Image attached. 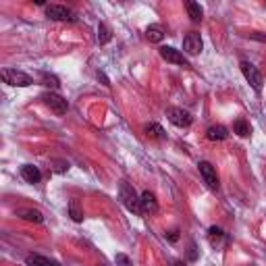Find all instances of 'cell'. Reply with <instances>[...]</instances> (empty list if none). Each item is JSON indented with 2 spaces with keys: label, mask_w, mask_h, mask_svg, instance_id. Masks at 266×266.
<instances>
[{
  "label": "cell",
  "mask_w": 266,
  "mask_h": 266,
  "mask_svg": "<svg viewBox=\"0 0 266 266\" xmlns=\"http://www.w3.org/2000/svg\"><path fill=\"white\" fill-rule=\"evenodd\" d=\"M119 198L123 202V206L133 212V214H142V196H137V191L133 189V185H129L127 181L119 183Z\"/></svg>",
  "instance_id": "1"
},
{
  "label": "cell",
  "mask_w": 266,
  "mask_h": 266,
  "mask_svg": "<svg viewBox=\"0 0 266 266\" xmlns=\"http://www.w3.org/2000/svg\"><path fill=\"white\" fill-rule=\"evenodd\" d=\"M2 79L4 83H8L13 88H27L34 83V79L29 75H25L23 71H17V69H2Z\"/></svg>",
  "instance_id": "2"
},
{
  "label": "cell",
  "mask_w": 266,
  "mask_h": 266,
  "mask_svg": "<svg viewBox=\"0 0 266 266\" xmlns=\"http://www.w3.org/2000/svg\"><path fill=\"white\" fill-rule=\"evenodd\" d=\"M241 73H243V77H246V81L250 83V86L254 88V92H262V75L258 73V69L252 65V62L248 60H241Z\"/></svg>",
  "instance_id": "3"
},
{
  "label": "cell",
  "mask_w": 266,
  "mask_h": 266,
  "mask_svg": "<svg viewBox=\"0 0 266 266\" xmlns=\"http://www.w3.org/2000/svg\"><path fill=\"white\" fill-rule=\"evenodd\" d=\"M42 100H44V104H46L48 108H50L52 112H54V114H58V116L67 114V110H69V104H67V100L62 98V96H58V94H52V92H48V94L42 96Z\"/></svg>",
  "instance_id": "4"
},
{
  "label": "cell",
  "mask_w": 266,
  "mask_h": 266,
  "mask_svg": "<svg viewBox=\"0 0 266 266\" xmlns=\"http://www.w3.org/2000/svg\"><path fill=\"white\" fill-rule=\"evenodd\" d=\"M200 175L204 179V183L210 187V189H218V175H216V168L212 166L210 162H200Z\"/></svg>",
  "instance_id": "5"
},
{
  "label": "cell",
  "mask_w": 266,
  "mask_h": 266,
  "mask_svg": "<svg viewBox=\"0 0 266 266\" xmlns=\"http://www.w3.org/2000/svg\"><path fill=\"white\" fill-rule=\"evenodd\" d=\"M46 17L52 21H75V17L71 15V10L62 4H50L46 6Z\"/></svg>",
  "instance_id": "6"
},
{
  "label": "cell",
  "mask_w": 266,
  "mask_h": 266,
  "mask_svg": "<svg viewBox=\"0 0 266 266\" xmlns=\"http://www.w3.org/2000/svg\"><path fill=\"white\" fill-rule=\"evenodd\" d=\"M160 56L166 60V62H173V65H181V67H189V60L181 54L179 50L171 48V46H162L160 48Z\"/></svg>",
  "instance_id": "7"
},
{
  "label": "cell",
  "mask_w": 266,
  "mask_h": 266,
  "mask_svg": "<svg viewBox=\"0 0 266 266\" xmlns=\"http://www.w3.org/2000/svg\"><path fill=\"white\" fill-rule=\"evenodd\" d=\"M168 121L175 127H189L191 125V114L183 108H171L168 110Z\"/></svg>",
  "instance_id": "8"
},
{
  "label": "cell",
  "mask_w": 266,
  "mask_h": 266,
  "mask_svg": "<svg viewBox=\"0 0 266 266\" xmlns=\"http://www.w3.org/2000/svg\"><path fill=\"white\" fill-rule=\"evenodd\" d=\"M183 50L187 52V54H200V52H202V38H200V34H196V31L187 34L183 38Z\"/></svg>",
  "instance_id": "9"
},
{
  "label": "cell",
  "mask_w": 266,
  "mask_h": 266,
  "mask_svg": "<svg viewBox=\"0 0 266 266\" xmlns=\"http://www.w3.org/2000/svg\"><path fill=\"white\" fill-rule=\"evenodd\" d=\"M142 210L150 212V214H156L158 212V202H156V196L152 191H144L142 194Z\"/></svg>",
  "instance_id": "10"
},
{
  "label": "cell",
  "mask_w": 266,
  "mask_h": 266,
  "mask_svg": "<svg viewBox=\"0 0 266 266\" xmlns=\"http://www.w3.org/2000/svg\"><path fill=\"white\" fill-rule=\"evenodd\" d=\"M206 137L210 142H222L229 137V131H227V127H222V125H212V127H208Z\"/></svg>",
  "instance_id": "11"
},
{
  "label": "cell",
  "mask_w": 266,
  "mask_h": 266,
  "mask_svg": "<svg viewBox=\"0 0 266 266\" xmlns=\"http://www.w3.org/2000/svg\"><path fill=\"white\" fill-rule=\"evenodd\" d=\"M21 177H23L27 183H40L42 173L38 171V166H34V164H23V166H21Z\"/></svg>",
  "instance_id": "12"
},
{
  "label": "cell",
  "mask_w": 266,
  "mask_h": 266,
  "mask_svg": "<svg viewBox=\"0 0 266 266\" xmlns=\"http://www.w3.org/2000/svg\"><path fill=\"white\" fill-rule=\"evenodd\" d=\"M225 239H227V235H225V231H222L220 227H210L208 229V241H210V246L218 248Z\"/></svg>",
  "instance_id": "13"
},
{
  "label": "cell",
  "mask_w": 266,
  "mask_h": 266,
  "mask_svg": "<svg viewBox=\"0 0 266 266\" xmlns=\"http://www.w3.org/2000/svg\"><path fill=\"white\" fill-rule=\"evenodd\" d=\"M25 262H27V266H60L58 262L44 258V256H38V254H29V256L25 258Z\"/></svg>",
  "instance_id": "14"
},
{
  "label": "cell",
  "mask_w": 266,
  "mask_h": 266,
  "mask_svg": "<svg viewBox=\"0 0 266 266\" xmlns=\"http://www.w3.org/2000/svg\"><path fill=\"white\" fill-rule=\"evenodd\" d=\"M17 216H21L23 220H29V222H42V220H44V216H42L40 210H31V208L17 210Z\"/></svg>",
  "instance_id": "15"
},
{
  "label": "cell",
  "mask_w": 266,
  "mask_h": 266,
  "mask_svg": "<svg viewBox=\"0 0 266 266\" xmlns=\"http://www.w3.org/2000/svg\"><path fill=\"white\" fill-rule=\"evenodd\" d=\"M146 38L150 42H154V44H158V42H162V38H164V29L154 23V25H150L146 29Z\"/></svg>",
  "instance_id": "16"
},
{
  "label": "cell",
  "mask_w": 266,
  "mask_h": 266,
  "mask_svg": "<svg viewBox=\"0 0 266 266\" xmlns=\"http://www.w3.org/2000/svg\"><path fill=\"white\" fill-rule=\"evenodd\" d=\"M146 133H148V137H154V140H164L166 137V133H164V129L158 123H150V125H146Z\"/></svg>",
  "instance_id": "17"
},
{
  "label": "cell",
  "mask_w": 266,
  "mask_h": 266,
  "mask_svg": "<svg viewBox=\"0 0 266 266\" xmlns=\"http://www.w3.org/2000/svg\"><path fill=\"white\" fill-rule=\"evenodd\" d=\"M233 129H235V133H237L239 137H248V135L252 133L250 123H248V121H243V119H237L235 125H233Z\"/></svg>",
  "instance_id": "18"
},
{
  "label": "cell",
  "mask_w": 266,
  "mask_h": 266,
  "mask_svg": "<svg viewBox=\"0 0 266 266\" xmlns=\"http://www.w3.org/2000/svg\"><path fill=\"white\" fill-rule=\"evenodd\" d=\"M185 6H187V13H189L191 21H194V23H198V21L202 19V15H204V10H202V6H200L198 2H187Z\"/></svg>",
  "instance_id": "19"
},
{
  "label": "cell",
  "mask_w": 266,
  "mask_h": 266,
  "mask_svg": "<svg viewBox=\"0 0 266 266\" xmlns=\"http://www.w3.org/2000/svg\"><path fill=\"white\" fill-rule=\"evenodd\" d=\"M110 40H112L110 29L106 27L104 23H100V25H98V44H108Z\"/></svg>",
  "instance_id": "20"
},
{
  "label": "cell",
  "mask_w": 266,
  "mask_h": 266,
  "mask_svg": "<svg viewBox=\"0 0 266 266\" xmlns=\"http://www.w3.org/2000/svg\"><path fill=\"white\" fill-rule=\"evenodd\" d=\"M69 214H71V218L75 220V222H81V220H83V212L79 210V204H77V200H73L71 204H69Z\"/></svg>",
  "instance_id": "21"
},
{
  "label": "cell",
  "mask_w": 266,
  "mask_h": 266,
  "mask_svg": "<svg viewBox=\"0 0 266 266\" xmlns=\"http://www.w3.org/2000/svg\"><path fill=\"white\" fill-rule=\"evenodd\" d=\"M42 79H44V86H48V88H54V90H58V79L54 77V75H48V73H42Z\"/></svg>",
  "instance_id": "22"
},
{
  "label": "cell",
  "mask_w": 266,
  "mask_h": 266,
  "mask_svg": "<svg viewBox=\"0 0 266 266\" xmlns=\"http://www.w3.org/2000/svg\"><path fill=\"white\" fill-rule=\"evenodd\" d=\"M114 262H116V266H131V260L125 256V254H116L114 256Z\"/></svg>",
  "instance_id": "23"
},
{
  "label": "cell",
  "mask_w": 266,
  "mask_h": 266,
  "mask_svg": "<svg viewBox=\"0 0 266 266\" xmlns=\"http://www.w3.org/2000/svg\"><path fill=\"white\" fill-rule=\"evenodd\" d=\"M187 256H189V260H196V258H198V252H196V246H194V243H189V252H187Z\"/></svg>",
  "instance_id": "24"
},
{
  "label": "cell",
  "mask_w": 266,
  "mask_h": 266,
  "mask_svg": "<svg viewBox=\"0 0 266 266\" xmlns=\"http://www.w3.org/2000/svg\"><path fill=\"white\" fill-rule=\"evenodd\" d=\"M98 79H100V81L104 83V86H106V88H110V81H108V77H106V75H104V73H102V71H98Z\"/></svg>",
  "instance_id": "25"
},
{
  "label": "cell",
  "mask_w": 266,
  "mask_h": 266,
  "mask_svg": "<svg viewBox=\"0 0 266 266\" xmlns=\"http://www.w3.org/2000/svg\"><path fill=\"white\" fill-rule=\"evenodd\" d=\"M177 239H179V231H171V233H168V241H173V243H175Z\"/></svg>",
  "instance_id": "26"
},
{
  "label": "cell",
  "mask_w": 266,
  "mask_h": 266,
  "mask_svg": "<svg viewBox=\"0 0 266 266\" xmlns=\"http://www.w3.org/2000/svg\"><path fill=\"white\" fill-rule=\"evenodd\" d=\"M173 266H185L183 262H173Z\"/></svg>",
  "instance_id": "27"
},
{
  "label": "cell",
  "mask_w": 266,
  "mask_h": 266,
  "mask_svg": "<svg viewBox=\"0 0 266 266\" xmlns=\"http://www.w3.org/2000/svg\"><path fill=\"white\" fill-rule=\"evenodd\" d=\"M248 266H256V264H248Z\"/></svg>",
  "instance_id": "28"
}]
</instances>
